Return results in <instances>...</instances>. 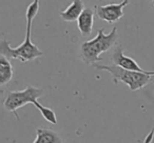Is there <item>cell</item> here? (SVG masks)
<instances>
[{
  "mask_svg": "<svg viewBox=\"0 0 154 143\" xmlns=\"http://www.w3.org/2000/svg\"><path fill=\"white\" fill-rule=\"evenodd\" d=\"M40 0H33L28 7L26 12V37L23 42L17 47H12L7 39L0 41V54L5 55L9 59H19L21 62H29L43 56V52L39 49L36 44H34L31 39L32 37V25L34 18L38 14Z\"/></svg>",
  "mask_w": 154,
  "mask_h": 143,
  "instance_id": "6da1fadb",
  "label": "cell"
},
{
  "mask_svg": "<svg viewBox=\"0 0 154 143\" xmlns=\"http://www.w3.org/2000/svg\"><path fill=\"white\" fill-rule=\"evenodd\" d=\"M43 93L45 91L42 88H35L32 85H28L22 91H12L5 95V98L3 100V107L7 112L13 113L15 117L19 120L20 118L17 113V109L24 106L28 103H32L40 112L41 115L48 122H50L51 124H57L55 112L52 109H49L39 103V101H37L38 98L43 96Z\"/></svg>",
  "mask_w": 154,
  "mask_h": 143,
  "instance_id": "7a4b0ae2",
  "label": "cell"
},
{
  "mask_svg": "<svg viewBox=\"0 0 154 143\" xmlns=\"http://www.w3.org/2000/svg\"><path fill=\"white\" fill-rule=\"evenodd\" d=\"M117 28L114 26L109 34H106L103 28L97 32L93 39L84 41L79 46V57L87 65H94L101 61V54L109 51L117 42Z\"/></svg>",
  "mask_w": 154,
  "mask_h": 143,
  "instance_id": "3957f363",
  "label": "cell"
},
{
  "mask_svg": "<svg viewBox=\"0 0 154 143\" xmlns=\"http://www.w3.org/2000/svg\"><path fill=\"white\" fill-rule=\"evenodd\" d=\"M95 68L98 70H107L113 77V81L115 82H124L129 86L131 91H138L140 88L148 85L154 76V70H148V72H137V70H126L124 67L116 65V64H99L95 63Z\"/></svg>",
  "mask_w": 154,
  "mask_h": 143,
  "instance_id": "277c9868",
  "label": "cell"
},
{
  "mask_svg": "<svg viewBox=\"0 0 154 143\" xmlns=\"http://www.w3.org/2000/svg\"><path fill=\"white\" fill-rule=\"evenodd\" d=\"M130 3V0H122L118 3H109L106 5H96L95 13L97 17L108 23H115L119 21L125 15L124 9Z\"/></svg>",
  "mask_w": 154,
  "mask_h": 143,
  "instance_id": "5b68a950",
  "label": "cell"
},
{
  "mask_svg": "<svg viewBox=\"0 0 154 143\" xmlns=\"http://www.w3.org/2000/svg\"><path fill=\"white\" fill-rule=\"evenodd\" d=\"M112 61H113L114 64L120 66V67L126 68V70H137V72H148V70L141 68L133 58L125 55L124 47L120 44H117L114 49L113 54H112Z\"/></svg>",
  "mask_w": 154,
  "mask_h": 143,
  "instance_id": "8992f818",
  "label": "cell"
},
{
  "mask_svg": "<svg viewBox=\"0 0 154 143\" xmlns=\"http://www.w3.org/2000/svg\"><path fill=\"white\" fill-rule=\"evenodd\" d=\"M94 24V11L90 7H86L77 19V28L84 37L90 36Z\"/></svg>",
  "mask_w": 154,
  "mask_h": 143,
  "instance_id": "52a82bcc",
  "label": "cell"
},
{
  "mask_svg": "<svg viewBox=\"0 0 154 143\" xmlns=\"http://www.w3.org/2000/svg\"><path fill=\"white\" fill-rule=\"evenodd\" d=\"M86 9L85 4L82 2V0H73L71 4L66 7V10L61 11L59 13V16L61 17V19L66 22H73L77 21L78 17L80 16V14L82 13V11Z\"/></svg>",
  "mask_w": 154,
  "mask_h": 143,
  "instance_id": "ba28073f",
  "label": "cell"
},
{
  "mask_svg": "<svg viewBox=\"0 0 154 143\" xmlns=\"http://www.w3.org/2000/svg\"><path fill=\"white\" fill-rule=\"evenodd\" d=\"M33 143H63L58 133L50 128H36V139Z\"/></svg>",
  "mask_w": 154,
  "mask_h": 143,
  "instance_id": "9c48e42d",
  "label": "cell"
},
{
  "mask_svg": "<svg viewBox=\"0 0 154 143\" xmlns=\"http://www.w3.org/2000/svg\"><path fill=\"white\" fill-rule=\"evenodd\" d=\"M14 70L10 59L0 54V85L3 88L13 79Z\"/></svg>",
  "mask_w": 154,
  "mask_h": 143,
  "instance_id": "30bf717a",
  "label": "cell"
},
{
  "mask_svg": "<svg viewBox=\"0 0 154 143\" xmlns=\"http://www.w3.org/2000/svg\"><path fill=\"white\" fill-rule=\"evenodd\" d=\"M154 139V127L152 128V130H150L149 134L146 136L145 140H143V143H152Z\"/></svg>",
  "mask_w": 154,
  "mask_h": 143,
  "instance_id": "8fae6325",
  "label": "cell"
},
{
  "mask_svg": "<svg viewBox=\"0 0 154 143\" xmlns=\"http://www.w3.org/2000/svg\"><path fill=\"white\" fill-rule=\"evenodd\" d=\"M151 7H152V10L154 11V0H151Z\"/></svg>",
  "mask_w": 154,
  "mask_h": 143,
  "instance_id": "7c38bea8",
  "label": "cell"
}]
</instances>
